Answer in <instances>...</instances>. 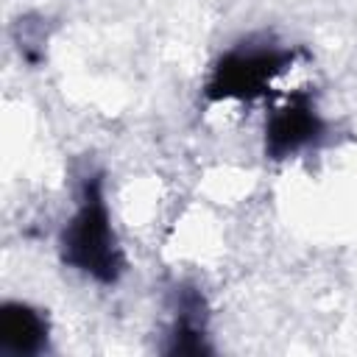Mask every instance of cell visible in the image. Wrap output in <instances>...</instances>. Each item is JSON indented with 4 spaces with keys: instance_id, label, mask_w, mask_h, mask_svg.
Masks as SVG:
<instances>
[{
    "instance_id": "6da1fadb",
    "label": "cell",
    "mask_w": 357,
    "mask_h": 357,
    "mask_svg": "<svg viewBox=\"0 0 357 357\" xmlns=\"http://www.w3.org/2000/svg\"><path fill=\"white\" fill-rule=\"evenodd\" d=\"M56 248L64 268L81 273L84 279H92L100 287L117 284L126 273V254L112 223L103 173L81 176L75 206L59 229Z\"/></svg>"
},
{
    "instance_id": "7a4b0ae2",
    "label": "cell",
    "mask_w": 357,
    "mask_h": 357,
    "mask_svg": "<svg viewBox=\"0 0 357 357\" xmlns=\"http://www.w3.org/2000/svg\"><path fill=\"white\" fill-rule=\"evenodd\" d=\"M307 50L301 45H282L265 36H248L229 50H223L206 78H204V100L206 103H226V100H259L271 92L273 81L284 75Z\"/></svg>"
},
{
    "instance_id": "3957f363",
    "label": "cell",
    "mask_w": 357,
    "mask_h": 357,
    "mask_svg": "<svg viewBox=\"0 0 357 357\" xmlns=\"http://www.w3.org/2000/svg\"><path fill=\"white\" fill-rule=\"evenodd\" d=\"M326 137V120L318 109L312 89L284 95L268 114L262 128V151L271 162H287L312 151Z\"/></svg>"
},
{
    "instance_id": "277c9868",
    "label": "cell",
    "mask_w": 357,
    "mask_h": 357,
    "mask_svg": "<svg viewBox=\"0 0 357 357\" xmlns=\"http://www.w3.org/2000/svg\"><path fill=\"white\" fill-rule=\"evenodd\" d=\"M162 351L170 357L212 354L209 340V304L198 284L178 282L170 293V321L165 329Z\"/></svg>"
},
{
    "instance_id": "5b68a950",
    "label": "cell",
    "mask_w": 357,
    "mask_h": 357,
    "mask_svg": "<svg viewBox=\"0 0 357 357\" xmlns=\"http://www.w3.org/2000/svg\"><path fill=\"white\" fill-rule=\"evenodd\" d=\"M50 349L47 310L31 301L0 304V354L3 357H39Z\"/></svg>"
},
{
    "instance_id": "8992f818",
    "label": "cell",
    "mask_w": 357,
    "mask_h": 357,
    "mask_svg": "<svg viewBox=\"0 0 357 357\" xmlns=\"http://www.w3.org/2000/svg\"><path fill=\"white\" fill-rule=\"evenodd\" d=\"M45 42H47V33H45V22L42 20H36V17H20L17 20L14 45H17L20 59L28 67H39L45 61Z\"/></svg>"
}]
</instances>
